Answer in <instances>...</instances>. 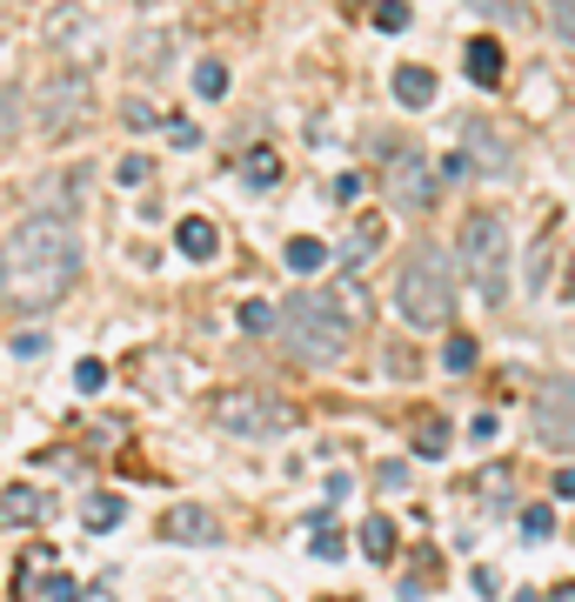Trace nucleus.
Instances as JSON below:
<instances>
[{
	"label": "nucleus",
	"mask_w": 575,
	"mask_h": 602,
	"mask_svg": "<svg viewBox=\"0 0 575 602\" xmlns=\"http://www.w3.org/2000/svg\"><path fill=\"white\" fill-rule=\"evenodd\" d=\"M80 282V234L67 215H34L0 241V302L21 315H47Z\"/></svg>",
	"instance_id": "obj_1"
},
{
	"label": "nucleus",
	"mask_w": 575,
	"mask_h": 602,
	"mask_svg": "<svg viewBox=\"0 0 575 602\" xmlns=\"http://www.w3.org/2000/svg\"><path fill=\"white\" fill-rule=\"evenodd\" d=\"M395 315L408 328H449V315H455V254L449 248L408 254V269L395 275Z\"/></svg>",
	"instance_id": "obj_2"
},
{
	"label": "nucleus",
	"mask_w": 575,
	"mask_h": 602,
	"mask_svg": "<svg viewBox=\"0 0 575 602\" xmlns=\"http://www.w3.org/2000/svg\"><path fill=\"white\" fill-rule=\"evenodd\" d=\"M275 321H281V341L314 369L342 362V349H349V302L342 295H295V302H281Z\"/></svg>",
	"instance_id": "obj_3"
},
{
	"label": "nucleus",
	"mask_w": 575,
	"mask_h": 602,
	"mask_svg": "<svg viewBox=\"0 0 575 602\" xmlns=\"http://www.w3.org/2000/svg\"><path fill=\"white\" fill-rule=\"evenodd\" d=\"M462 275L475 282V295L488 302V308H502L509 302V254H516V234H509V221L496 215V208H482V215H468L462 221Z\"/></svg>",
	"instance_id": "obj_4"
},
{
	"label": "nucleus",
	"mask_w": 575,
	"mask_h": 602,
	"mask_svg": "<svg viewBox=\"0 0 575 602\" xmlns=\"http://www.w3.org/2000/svg\"><path fill=\"white\" fill-rule=\"evenodd\" d=\"M214 422L228 428V436H281V428H295V408L275 402V395H221L214 402Z\"/></svg>",
	"instance_id": "obj_5"
},
{
	"label": "nucleus",
	"mask_w": 575,
	"mask_h": 602,
	"mask_svg": "<svg viewBox=\"0 0 575 602\" xmlns=\"http://www.w3.org/2000/svg\"><path fill=\"white\" fill-rule=\"evenodd\" d=\"M88 114H95V95H88V80H80V74L47 80V88H41V101H34V121H41L54 141H67L74 128H88Z\"/></svg>",
	"instance_id": "obj_6"
},
{
	"label": "nucleus",
	"mask_w": 575,
	"mask_h": 602,
	"mask_svg": "<svg viewBox=\"0 0 575 602\" xmlns=\"http://www.w3.org/2000/svg\"><path fill=\"white\" fill-rule=\"evenodd\" d=\"M535 436L562 456H575V375H549L535 388Z\"/></svg>",
	"instance_id": "obj_7"
},
{
	"label": "nucleus",
	"mask_w": 575,
	"mask_h": 602,
	"mask_svg": "<svg viewBox=\"0 0 575 602\" xmlns=\"http://www.w3.org/2000/svg\"><path fill=\"white\" fill-rule=\"evenodd\" d=\"M455 141H462L455 154L475 167V175H496V182H502V175H516V147H509L496 128H488V121H462V134H455Z\"/></svg>",
	"instance_id": "obj_8"
},
{
	"label": "nucleus",
	"mask_w": 575,
	"mask_h": 602,
	"mask_svg": "<svg viewBox=\"0 0 575 602\" xmlns=\"http://www.w3.org/2000/svg\"><path fill=\"white\" fill-rule=\"evenodd\" d=\"M388 201H395L401 215H429V208H435V175H429L422 154H408V161L395 154V161H388Z\"/></svg>",
	"instance_id": "obj_9"
},
{
	"label": "nucleus",
	"mask_w": 575,
	"mask_h": 602,
	"mask_svg": "<svg viewBox=\"0 0 575 602\" xmlns=\"http://www.w3.org/2000/svg\"><path fill=\"white\" fill-rule=\"evenodd\" d=\"M41 523H47V495L34 482L0 489V529H41Z\"/></svg>",
	"instance_id": "obj_10"
},
{
	"label": "nucleus",
	"mask_w": 575,
	"mask_h": 602,
	"mask_svg": "<svg viewBox=\"0 0 575 602\" xmlns=\"http://www.w3.org/2000/svg\"><path fill=\"white\" fill-rule=\"evenodd\" d=\"M41 28H47V47H60V54H80V47L95 41V21L80 14V8H47Z\"/></svg>",
	"instance_id": "obj_11"
},
{
	"label": "nucleus",
	"mask_w": 575,
	"mask_h": 602,
	"mask_svg": "<svg viewBox=\"0 0 575 602\" xmlns=\"http://www.w3.org/2000/svg\"><path fill=\"white\" fill-rule=\"evenodd\" d=\"M161 536H168V543H214L221 536V523H214V515L208 508H168V515H161Z\"/></svg>",
	"instance_id": "obj_12"
},
{
	"label": "nucleus",
	"mask_w": 575,
	"mask_h": 602,
	"mask_svg": "<svg viewBox=\"0 0 575 602\" xmlns=\"http://www.w3.org/2000/svg\"><path fill=\"white\" fill-rule=\"evenodd\" d=\"M175 248L188 254V262H214V254H221V228H214L208 215H188V221L175 228Z\"/></svg>",
	"instance_id": "obj_13"
},
{
	"label": "nucleus",
	"mask_w": 575,
	"mask_h": 602,
	"mask_svg": "<svg viewBox=\"0 0 575 602\" xmlns=\"http://www.w3.org/2000/svg\"><path fill=\"white\" fill-rule=\"evenodd\" d=\"M395 101L422 114V108L435 101V74H429V67H395Z\"/></svg>",
	"instance_id": "obj_14"
},
{
	"label": "nucleus",
	"mask_w": 575,
	"mask_h": 602,
	"mask_svg": "<svg viewBox=\"0 0 575 602\" xmlns=\"http://www.w3.org/2000/svg\"><path fill=\"white\" fill-rule=\"evenodd\" d=\"M468 80H475V88H496V80H502V47L488 34L468 41Z\"/></svg>",
	"instance_id": "obj_15"
},
{
	"label": "nucleus",
	"mask_w": 575,
	"mask_h": 602,
	"mask_svg": "<svg viewBox=\"0 0 575 602\" xmlns=\"http://www.w3.org/2000/svg\"><path fill=\"white\" fill-rule=\"evenodd\" d=\"M416 456H422V462H442V456H449V415H435V408L416 415Z\"/></svg>",
	"instance_id": "obj_16"
},
{
	"label": "nucleus",
	"mask_w": 575,
	"mask_h": 602,
	"mask_svg": "<svg viewBox=\"0 0 575 602\" xmlns=\"http://www.w3.org/2000/svg\"><path fill=\"white\" fill-rule=\"evenodd\" d=\"M382 234H388V228H382V215H362L342 254H349V262H375V254H382Z\"/></svg>",
	"instance_id": "obj_17"
},
{
	"label": "nucleus",
	"mask_w": 575,
	"mask_h": 602,
	"mask_svg": "<svg viewBox=\"0 0 575 602\" xmlns=\"http://www.w3.org/2000/svg\"><path fill=\"white\" fill-rule=\"evenodd\" d=\"M21 121H27V101L8 88V80H0V147H14V141H21Z\"/></svg>",
	"instance_id": "obj_18"
},
{
	"label": "nucleus",
	"mask_w": 575,
	"mask_h": 602,
	"mask_svg": "<svg viewBox=\"0 0 575 602\" xmlns=\"http://www.w3.org/2000/svg\"><path fill=\"white\" fill-rule=\"evenodd\" d=\"M362 549H368V562L395 556V523H388V515H368V523H362Z\"/></svg>",
	"instance_id": "obj_19"
},
{
	"label": "nucleus",
	"mask_w": 575,
	"mask_h": 602,
	"mask_svg": "<svg viewBox=\"0 0 575 602\" xmlns=\"http://www.w3.org/2000/svg\"><path fill=\"white\" fill-rule=\"evenodd\" d=\"M475 14H488V21H502V28H522L529 14H535V0H468Z\"/></svg>",
	"instance_id": "obj_20"
},
{
	"label": "nucleus",
	"mask_w": 575,
	"mask_h": 602,
	"mask_svg": "<svg viewBox=\"0 0 575 602\" xmlns=\"http://www.w3.org/2000/svg\"><path fill=\"white\" fill-rule=\"evenodd\" d=\"M321 262H328V241H314V234H295V241H288V269H295V275H314Z\"/></svg>",
	"instance_id": "obj_21"
},
{
	"label": "nucleus",
	"mask_w": 575,
	"mask_h": 602,
	"mask_svg": "<svg viewBox=\"0 0 575 602\" xmlns=\"http://www.w3.org/2000/svg\"><path fill=\"white\" fill-rule=\"evenodd\" d=\"M80 523H88L95 536H108L121 523V495H88V515H80Z\"/></svg>",
	"instance_id": "obj_22"
},
{
	"label": "nucleus",
	"mask_w": 575,
	"mask_h": 602,
	"mask_svg": "<svg viewBox=\"0 0 575 602\" xmlns=\"http://www.w3.org/2000/svg\"><path fill=\"white\" fill-rule=\"evenodd\" d=\"M509 482H516V475L496 462V469H482V475H475V495H482L488 508H502V502H509Z\"/></svg>",
	"instance_id": "obj_23"
},
{
	"label": "nucleus",
	"mask_w": 575,
	"mask_h": 602,
	"mask_svg": "<svg viewBox=\"0 0 575 602\" xmlns=\"http://www.w3.org/2000/svg\"><path fill=\"white\" fill-rule=\"evenodd\" d=\"M21 602H80V589H74L67 576H54V569H47V576H41V582H34Z\"/></svg>",
	"instance_id": "obj_24"
},
{
	"label": "nucleus",
	"mask_w": 575,
	"mask_h": 602,
	"mask_svg": "<svg viewBox=\"0 0 575 602\" xmlns=\"http://www.w3.org/2000/svg\"><path fill=\"white\" fill-rule=\"evenodd\" d=\"M195 95H201V101H221V95H228V67H221V61H201V67H195Z\"/></svg>",
	"instance_id": "obj_25"
},
{
	"label": "nucleus",
	"mask_w": 575,
	"mask_h": 602,
	"mask_svg": "<svg viewBox=\"0 0 575 602\" xmlns=\"http://www.w3.org/2000/svg\"><path fill=\"white\" fill-rule=\"evenodd\" d=\"M314 556H321V562H335V556H342V529L328 523V508H314Z\"/></svg>",
	"instance_id": "obj_26"
},
{
	"label": "nucleus",
	"mask_w": 575,
	"mask_h": 602,
	"mask_svg": "<svg viewBox=\"0 0 575 602\" xmlns=\"http://www.w3.org/2000/svg\"><path fill=\"white\" fill-rule=\"evenodd\" d=\"M275 182H281V161H275L268 147H255V154H248V188H275Z\"/></svg>",
	"instance_id": "obj_27"
},
{
	"label": "nucleus",
	"mask_w": 575,
	"mask_h": 602,
	"mask_svg": "<svg viewBox=\"0 0 575 602\" xmlns=\"http://www.w3.org/2000/svg\"><path fill=\"white\" fill-rule=\"evenodd\" d=\"M442 369H449V375H468V369H475V335H455V341H449V349H442Z\"/></svg>",
	"instance_id": "obj_28"
},
{
	"label": "nucleus",
	"mask_w": 575,
	"mask_h": 602,
	"mask_svg": "<svg viewBox=\"0 0 575 602\" xmlns=\"http://www.w3.org/2000/svg\"><path fill=\"white\" fill-rule=\"evenodd\" d=\"M375 28L382 34H401L408 28V0H375Z\"/></svg>",
	"instance_id": "obj_29"
},
{
	"label": "nucleus",
	"mask_w": 575,
	"mask_h": 602,
	"mask_svg": "<svg viewBox=\"0 0 575 602\" xmlns=\"http://www.w3.org/2000/svg\"><path fill=\"white\" fill-rule=\"evenodd\" d=\"M74 388H80V395L108 388V362H80V369H74Z\"/></svg>",
	"instance_id": "obj_30"
},
{
	"label": "nucleus",
	"mask_w": 575,
	"mask_h": 602,
	"mask_svg": "<svg viewBox=\"0 0 575 602\" xmlns=\"http://www.w3.org/2000/svg\"><path fill=\"white\" fill-rule=\"evenodd\" d=\"M241 328H248V335L275 328V308H268V302H241Z\"/></svg>",
	"instance_id": "obj_31"
},
{
	"label": "nucleus",
	"mask_w": 575,
	"mask_h": 602,
	"mask_svg": "<svg viewBox=\"0 0 575 602\" xmlns=\"http://www.w3.org/2000/svg\"><path fill=\"white\" fill-rule=\"evenodd\" d=\"M549 529H555V515H549V508H522V536H529V543H542Z\"/></svg>",
	"instance_id": "obj_32"
},
{
	"label": "nucleus",
	"mask_w": 575,
	"mask_h": 602,
	"mask_svg": "<svg viewBox=\"0 0 575 602\" xmlns=\"http://www.w3.org/2000/svg\"><path fill=\"white\" fill-rule=\"evenodd\" d=\"M549 28H555V41H575V8H568V0L549 8Z\"/></svg>",
	"instance_id": "obj_33"
},
{
	"label": "nucleus",
	"mask_w": 575,
	"mask_h": 602,
	"mask_svg": "<svg viewBox=\"0 0 575 602\" xmlns=\"http://www.w3.org/2000/svg\"><path fill=\"white\" fill-rule=\"evenodd\" d=\"M14 355H21V362H41V355H47V335H14Z\"/></svg>",
	"instance_id": "obj_34"
},
{
	"label": "nucleus",
	"mask_w": 575,
	"mask_h": 602,
	"mask_svg": "<svg viewBox=\"0 0 575 602\" xmlns=\"http://www.w3.org/2000/svg\"><path fill=\"white\" fill-rule=\"evenodd\" d=\"M114 175H121V182H128V188H141V182H147V161H141V154H128V161H121V167H114Z\"/></svg>",
	"instance_id": "obj_35"
},
{
	"label": "nucleus",
	"mask_w": 575,
	"mask_h": 602,
	"mask_svg": "<svg viewBox=\"0 0 575 602\" xmlns=\"http://www.w3.org/2000/svg\"><path fill=\"white\" fill-rule=\"evenodd\" d=\"M335 201L355 208V201H362V175H342V182H335Z\"/></svg>",
	"instance_id": "obj_36"
},
{
	"label": "nucleus",
	"mask_w": 575,
	"mask_h": 602,
	"mask_svg": "<svg viewBox=\"0 0 575 602\" xmlns=\"http://www.w3.org/2000/svg\"><path fill=\"white\" fill-rule=\"evenodd\" d=\"M475 595H502V576L496 569H475Z\"/></svg>",
	"instance_id": "obj_37"
},
{
	"label": "nucleus",
	"mask_w": 575,
	"mask_h": 602,
	"mask_svg": "<svg viewBox=\"0 0 575 602\" xmlns=\"http://www.w3.org/2000/svg\"><path fill=\"white\" fill-rule=\"evenodd\" d=\"M555 495H562V502H575V469H555Z\"/></svg>",
	"instance_id": "obj_38"
},
{
	"label": "nucleus",
	"mask_w": 575,
	"mask_h": 602,
	"mask_svg": "<svg viewBox=\"0 0 575 602\" xmlns=\"http://www.w3.org/2000/svg\"><path fill=\"white\" fill-rule=\"evenodd\" d=\"M80 602H114V589H108V582H95V589H80Z\"/></svg>",
	"instance_id": "obj_39"
},
{
	"label": "nucleus",
	"mask_w": 575,
	"mask_h": 602,
	"mask_svg": "<svg viewBox=\"0 0 575 602\" xmlns=\"http://www.w3.org/2000/svg\"><path fill=\"white\" fill-rule=\"evenodd\" d=\"M542 602H575V582H562L555 595H542Z\"/></svg>",
	"instance_id": "obj_40"
},
{
	"label": "nucleus",
	"mask_w": 575,
	"mask_h": 602,
	"mask_svg": "<svg viewBox=\"0 0 575 602\" xmlns=\"http://www.w3.org/2000/svg\"><path fill=\"white\" fill-rule=\"evenodd\" d=\"M516 602H542V595H535V589H516Z\"/></svg>",
	"instance_id": "obj_41"
}]
</instances>
